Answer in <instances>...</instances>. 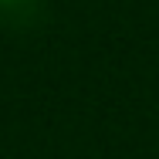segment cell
<instances>
[{"mask_svg":"<svg viewBox=\"0 0 159 159\" xmlns=\"http://www.w3.org/2000/svg\"><path fill=\"white\" fill-rule=\"evenodd\" d=\"M14 3H20V0H0V7H14Z\"/></svg>","mask_w":159,"mask_h":159,"instance_id":"cell-1","label":"cell"}]
</instances>
